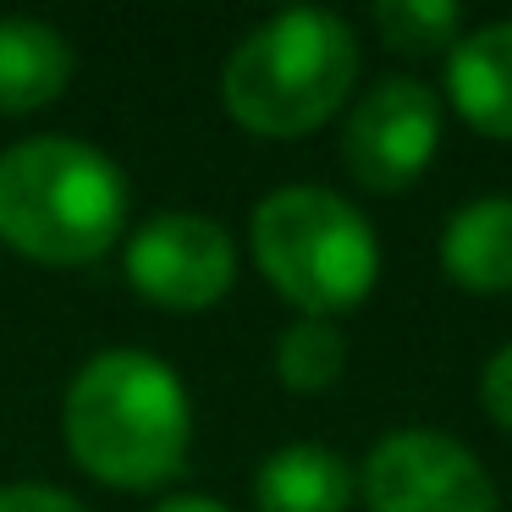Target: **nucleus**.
Listing matches in <instances>:
<instances>
[{
	"label": "nucleus",
	"mask_w": 512,
	"mask_h": 512,
	"mask_svg": "<svg viewBox=\"0 0 512 512\" xmlns=\"http://www.w3.org/2000/svg\"><path fill=\"white\" fill-rule=\"evenodd\" d=\"M61 430L83 474L116 490H155L182 474L193 408L177 369L138 347L94 353L61 402Z\"/></svg>",
	"instance_id": "nucleus-1"
},
{
	"label": "nucleus",
	"mask_w": 512,
	"mask_h": 512,
	"mask_svg": "<svg viewBox=\"0 0 512 512\" xmlns=\"http://www.w3.org/2000/svg\"><path fill=\"white\" fill-rule=\"evenodd\" d=\"M353 83V28L320 6H292L232 45L221 67V105L254 138H309L347 105Z\"/></svg>",
	"instance_id": "nucleus-2"
},
{
	"label": "nucleus",
	"mask_w": 512,
	"mask_h": 512,
	"mask_svg": "<svg viewBox=\"0 0 512 512\" xmlns=\"http://www.w3.org/2000/svg\"><path fill=\"white\" fill-rule=\"evenodd\" d=\"M127 226V177L83 138H23L0 155V243L34 265H94Z\"/></svg>",
	"instance_id": "nucleus-3"
},
{
	"label": "nucleus",
	"mask_w": 512,
	"mask_h": 512,
	"mask_svg": "<svg viewBox=\"0 0 512 512\" xmlns=\"http://www.w3.org/2000/svg\"><path fill=\"white\" fill-rule=\"evenodd\" d=\"M254 265L281 298L309 320L358 309L380 281V237L342 193L276 188L248 221Z\"/></svg>",
	"instance_id": "nucleus-4"
},
{
	"label": "nucleus",
	"mask_w": 512,
	"mask_h": 512,
	"mask_svg": "<svg viewBox=\"0 0 512 512\" xmlns=\"http://www.w3.org/2000/svg\"><path fill=\"white\" fill-rule=\"evenodd\" d=\"M369 512H496L485 463L446 430H391L369 446L358 468Z\"/></svg>",
	"instance_id": "nucleus-5"
},
{
	"label": "nucleus",
	"mask_w": 512,
	"mask_h": 512,
	"mask_svg": "<svg viewBox=\"0 0 512 512\" xmlns=\"http://www.w3.org/2000/svg\"><path fill=\"white\" fill-rule=\"evenodd\" d=\"M127 281L138 298L171 314H199L232 292L237 281V248L221 221L193 210L149 215L127 243Z\"/></svg>",
	"instance_id": "nucleus-6"
},
{
	"label": "nucleus",
	"mask_w": 512,
	"mask_h": 512,
	"mask_svg": "<svg viewBox=\"0 0 512 512\" xmlns=\"http://www.w3.org/2000/svg\"><path fill=\"white\" fill-rule=\"evenodd\" d=\"M441 149V100L419 78H380L342 127V160L358 188L408 193Z\"/></svg>",
	"instance_id": "nucleus-7"
},
{
	"label": "nucleus",
	"mask_w": 512,
	"mask_h": 512,
	"mask_svg": "<svg viewBox=\"0 0 512 512\" xmlns=\"http://www.w3.org/2000/svg\"><path fill=\"white\" fill-rule=\"evenodd\" d=\"M446 100L474 133L512 144V17L463 28L446 50Z\"/></svg>",
	"instance_id": "nucleus-8"
},
{
	"label": "nucleus",
	"mask_w": 512,
	"mask_h": 512,
	"mask_svg": "<svg viewBox=\"0 0 512 512\" xmlns=\"http://www.w3.org/2000/svg\"><path fill=\"white\" fill-rule=\"evenodd\" d=\"M441 270L463 292L501 298L512 292V199L485 193L446 215L441 226Z\"/></svg>",
	"instance_id": "nucleus-9"
},
{
	"label": "nucleus",
	"mask_w": 512,
	"mask_h": 512,
	"mask_svg": "<svg viewBox=\"0 0 512 512\" xmlns=\"http://www.w3.org/2000/svg\"><path fill=\"white\" fill-rule=\"evenodd\" d=\"M72 83V45L50 23L0 17V116L45 111Z\"/></svg>",
	"instance_id": "nucleus-10"
},
{
	"label": "nucleus",
	"mask_w": 512,
	"mask_h": 512,
	"mask_svg": "<svg viewBox=\"0 0 512 512\" xmlns=\"http://www.w3.org/2000/svg\"><path fill=\"white\" fill-rule=\"evenodd\" d=\"M358 496V474L331 452V446H281L259 463L254 501L259 512H347Z\"/></svg>",
	"instance_id": "nucleus-11"
},
{
	"label": "nucleus",
	"mask_w": 512,
	"mask_h": 512,
	"mask_svg": "<svg viewBox=\"0 0 512 512\" xmlns=\"http://www.w3.org/2000/svg\"><path fill=\"white\" fill-rule=\"evenodd\" d=\"M342 369H347V336L336 331V320H309V314H298V320L276 336V375H281V386L298 391V397H314V391L336 386Z\"/></svg>",
	"instance_id": "nucleus-12"
},
{
	"label": "nucleus",
	"mask_w": 512,
	"mask_h": 512,
	"mask_svg": "<svg viewBox=\"0 0 512 512\" xmlns=\"http://www.w3.org/2000/svg\"><path fill=\"white\" fill-rule=\"evenodd\" d=\"M375 34L397 56H446L463 39V6H452V0H380Z\"/></svg>",
	"instance_id": "nucleus-13"
},
{
	"label": "nucleus",
	"mask_w": 512,
	"mask_h": 512,
	"mask_svg": "<svg viewBox=\"0 0 512 512\" xmlns=\"http://www.w3.org/2000/svg\"><path fill=\"white\" fill-rule=\"evenodd\" d=\"M479 408H485L501 430H512V342H501L496 353L485 358V369H479Z\"/></svg>",
	"instance_id": "nucleus-14"
},
{
	"label": "nucleus",
	"mask_w": 512,
	"mask_h": 512,
	"mask_svg": "<svg viewBox=\"0 0 512 512\" xmlns=\"http://www.w3.org/2000/svg\"><path fill=\"white\" fill-rule=\"evenodd\" d=\"M0 512H89L78 496H67V490L56 485H34V479H23V485H0Z\"/></svg>",
	"instance_id": "nucleus-15"
},
{
	"label": "nucleus",
	"mask_w": 512,
	"mask_h": 512,
	"mask_svg": "<svg viewBox=\"0 0 512 512\" xmlns=\"http://www.w3.org/2000/svg\"><path fill=\"white\" fill-rule=\"evenodd\" d=\"M155 512H232V507H221V501H210V496H166Z\"/></svg>",
	"instance_id": "nucleus-16"
}]
</instances>
